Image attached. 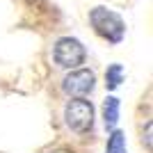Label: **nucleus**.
Masks as SVG:
<instances>
[{
	"label": "nucleus",
	"mask_w": 153,
	"mask_h": 153,
	"mask_svg": "<svg viewBox=\"0 0 153 153\" xmlns=\"http://www.w3.org/2000/svg\"><path fill=\"white\" fill-rule=\"evenodd\" d=\"M103 117H105V126H108V128H114V123L119 121V98H114V96L105 98Z\"/></svg>",
	"instance_id": "5"
},
{
	"label": "nucleus",
	"mask_w": 153,
	"mask_h": 153,
	"mask_svg": "<svg viewBox=\"0 0 153 153\" xmlns=\"http://www.w3.org/2000/svg\"><path fill=\"white\" fill-rule=\"evenodd\" d=\"M91 27L96 30V34L103 39H108L110 44H119L126 34V25H123L121 16L112 9H105V7H94L89 14Z\"/></svg>",
	"instance_id": "1"
},
{
	"label": "nucleus",
	"mask_w": 153,
	"mask_h": 153,
	"mask_svg": "<svg viewBox=\"0 0 153 153\" xmlns=\"http://www.w3.org/2000/svg\"><path fill=\"white\" fill-rule=\"evenodd\" d=\"M85 46L78 41V39H71V37H64L57 41L55 46V62L57 66L62 69H76L85 62Z\"/></svg>",
	"instance_id": "3"
},
{
	"label": "nucleus",
	"mask_w": 153,
	"mask_h": 153,
	"mask_svg": "<svg viewBox=\"0 0 153 153\" xmlns=\"http://www.w3.org/2000/svg\"><path fill=\"white\" fill-rule=\"evenodd\" d=\"M94 73L87 69H78V71H71L69 76L64 78V91L71 96H85V94H89L91 89H94Z\"/></svg>",
	"instance_id": "4"
},
{
	"label": "nucleus",
	"mask_w": 153,
	"mask_h": 153,
	"mask_svg": "<svg viewBox=\"0 0 153 153\" xmlns=\"http://www.w3.org/2000/svg\"><path fill=\"white\" fill-rule=\"evenodd\" d=\"M53 153H73V151H71V149H55Z\"/></svg>",
	"instance_id": "9"
},
{
	"label": "nucleus",
	"mask_w": 153,
	"mask_h": 153,
	"mask_svg": "<svg viewBox=\"0 0 153 153\" xmlns=\"http://www.w3.org/2000/svg\"><path fill=\"white\" fill-rule=\"evenodd\" d=\"M121 80H123L121 64H112L108 69V73H105V85H108V89H117V87L121 85Z\"/></svg>",
	"instance_id": "7"
},
{
	"label": "nucleus",
	"mask_w": 153,
	"mask_h": 153,
	"mask_svg": "<svg viewBox=\"0 0 153 153\" xmlns=\"http://www.w3.org/2000/svg\"><path fill=\"white\" fill-rule=\"evenodd\" d=\"M105 153H128V151H126V137H123L121 130H114V133L110 135Z\"/></svg>",
	"instance_id": "6"
},
{
	"label": "nucleus",
	"mask_w": 153,
	"mask_h": 153,
	"mask_svg": "<svg viewBox=\"0 0 153 153\" xmlns=\"http://www.w3.org/2000/svg\"><path fill=\"white\" fill-rule=\"evenodd\" d=\"M151 133H153V123L149 121L146 128H144V135H142V142H144V146H146L149 153H151Z\"/></svg>",
	"instance_id": "8"
},
{
	"label": "nucleus",
	"mask_w": 153,
	"mask_h": 153,
	"mask_svg": "<svg viewBox=\"0 0 153 153\" xmlns=\"http://www.w3.org/2000/svg\"><path fill=\"white\" fill-rule=\"evenodd\" d=\"M64 119H66V126L73 133H87L94 126V108L85 98L69 101V105L64 110Z\"/></svg>",
	"instance_id": "2"
}]
</instances>
